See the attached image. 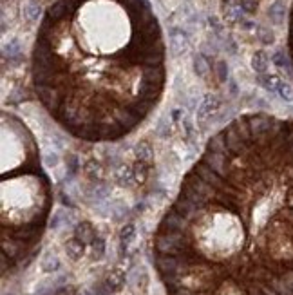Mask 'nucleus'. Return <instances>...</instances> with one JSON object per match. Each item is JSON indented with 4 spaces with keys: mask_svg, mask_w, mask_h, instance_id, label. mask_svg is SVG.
Masks as SVG:
<instances>
[{
    "mask_svg": "<svg viewBox=\"0 0 293 295\" xmlns=\"http://www.w3.org/2000/svg\"><path fill=\"white\" fill-rule=\"evenodd\" d=\"M166 295H293V120L235 118L183 178L152 237Z\"/></svg>",
    "mask_w": 293,
    "mask_h": 295,
    "instance_id": "1",
    "label": "nucleus"
},
{
    "mask_svg": "<svg viewBox=\"0 0 293 295\" xmlns=\"http://www.w3.org/2000/svg\"><path fill=\"white\" fill-rule=\"evenodd\" d=\"M165 44L149 0H56L40 22L31 84L72 138L118 141L165 89Z\"/></svg>",
    "mask_w": 293,
    "mask_h": 295,
    "instance_id": "2",
    "label": "nucleus"
},
{
    "mask_svg": "<svg viewBox=\"0 0 293 295\" xmlns=\"http://www.w3.org/2000/svg\"><path fill=\"white\" fill-rule=\"evenodd\" d=\"M0 131V245L2 275L7 277L38 254L53 208V187L28 125L13 112L2 111Z\"/></svg>",
    "mask_w": 293,
    "mask_h": 295,
    "instance_id": "3",
    "label": "nucleus"
},
{
    "mask_svg": "<svg viewBox=\"0 0 293 295\" xmlns=\"http://www.w3.org/2000/svg\"><path fill=\"white\" fill-rule=\"evenodd\" d=\"M290 51H292V64H293V9H292V20H290Z\"/></svg>",
    "mask_w": 293,
    "mask_h": 295,
    "instance_id": "4",
    "label": "nucleus"
}]
</instances>
